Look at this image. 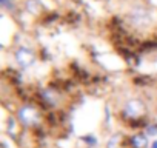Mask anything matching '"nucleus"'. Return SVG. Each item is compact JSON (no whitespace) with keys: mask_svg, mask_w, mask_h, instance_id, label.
Listing matches in <instances>:
<instances>
[{"mask_svg":"<svg viewBox=\"0 0 157 148\" xmlns=\"http://www.w3.org/2000/svg\"><path fill=\"white\" fill-rule=\"evenodd\" d=\"M17 119L23 127H34L40 120V113L33 105H23L17 113Z\"/></svg>","mask_w":157,"mask_h":148,"instance_id":"nucleus-1","label":"nucleus"},{"mask_svg":"<svg viewBox=\"0 0 157 148\" xmlns=\"http://www.w3.org/2000/svg\"><path fill=\"white\" fill-rule=\"evenodd\" d=\"M14 62L20 66V68H29L34 62H36V53L31 48L26 46H20L16 49L14 53Z\"/></svg>","mask_w":157,"mask_h":148,"instance_id":"nucleus-2","label":"nucleus"},{"mask_svg":"<svg viewBox=\"0 0 157 148\" xmlns=\"http://www.w3.org/2000/svg\"><path fill=\"white\" fill-rule=\"evenodd\" d=\"M122 113H123V116L128 117V119H139V117H142L143 113H145V103H143L140 99H131V100H128V102L123 105Z\"/></svg>","mask_w":157,"mask_h":148,"instance_id":"nucleus-3","label":"nucleus"},{"mask_svg":"<svg viewBox=\"0 0 157 148\" xmlns=\"http://www.w3.org/2000/svg\"><path fill=\"white\" fill-rule=\"evenodd\" d=\"M131 20L137 26L146 25L149 22V13H148V10H145V8H134L131 11Z\"/></svg>","mask_w":157,"mask_h":148,"instance_id":"nucleus-4","label":"nucleus"},{"mask_svg":"<svg viewBox=\"0 0 157 148\" xmlns=\"http://www.w3.org/2000/svg\"><path fill=\"white\" fill-rule=\"evenodd\" d=\"M131 143L134 148H143L146 145V137L143 134H136L132 139H131Z\"/></svg>","mask_w":157,"mask_h":148,"instance_id":"nucleus-5","label":"nucleus"},{"mask_svg":"<svg viewBox=\"0 0 157 148\" xmlns=\"http://www.w3.org/2000/svg\"><path fill=\"white\" fill-rule=\"evenodd\" d=\"M26 8H28V11H29V13L37 14L40 6H39V3H37V0H28V2H26Z\"/></svg>","mask_w":157,"mask_h":148,"instance_id":"nucleus-6","label":"nucleus"},{"mask_svg":"<svg viewBox=\"0 0 157 148\" xmlns=\"http://www.w3.org/2000/svg\"><path fill=\"white\" fill-rule=\"evenodd\" d=\"M152 148H157V142H154V143H152Z\"/></svg>","mask_w":157,"mask_h":148,"instance_id":"nucleus-7","label":"nucleus"}]
</instances>
